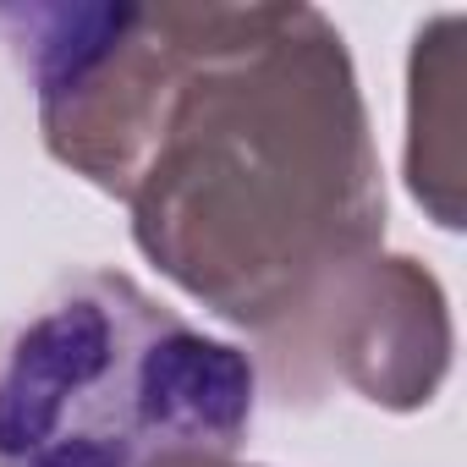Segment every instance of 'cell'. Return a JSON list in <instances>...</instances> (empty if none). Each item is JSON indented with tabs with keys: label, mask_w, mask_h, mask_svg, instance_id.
Masks as SVG:
<instances>
[{
	"label": "cell",
	"mask_w": 467,
	"mask_h": 467,
	"mask_svg": "<svg viewBox=\"0 0 467 467\" xmlns=\"http://www.w3.org/2000/svg\"><path fill=\"white\" fill-rule=\"evenodd\" d=\"M254 423V363L116 270H78L0 325V467L220 462Z\"/></svg>",
	"instance_id": "obj_1"
}]
</instances>
